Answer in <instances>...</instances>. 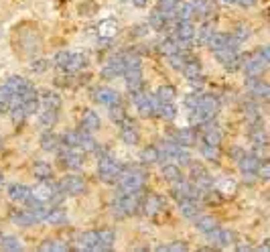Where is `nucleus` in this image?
<instances>
[{
  "instance_id": "1",
  "label": "nucleus",
  "mask_w": 270,
  "mask_h": 252,
  "mask_svg": "<svg viewBox=\"0 0 270 252\" xmlns=\"http://www.w3.org/2000/svg\"><path fill=\"white\" fill-rule=\"evenodd\" d=\"M12 47L21 57H33L41 49V33L35 23H21L12 31Z\"/></svg>"
},
{
  "instance_id": "2",
  "label": "nucleus",
  "mask_w": 270,
  "mask_h": 252,
  "mask_svg": "<svg viewBox=\"0 0 270 252\" xmlns=\"http://www.w3.org/2000/svg\"><path fill=\"white\" fill-rule=\"evenodd\" d=\"M112 242H114L112 230H93L77 236V244L84 250H108L112 248Z\"/></svg>"
},
{
  "instance_id": "3",
  "label": "nucleus",
  "mask_w": 270,
  "mask_h": 252,
  "mask_svg": "<svg viewBox=\"0 0 270 252\" xmlns=\"http://www.w3.org/2000/svg\"><path fill=\"white\" fill-rule=\"evenodd\" d=\"M220 112V102L214 96H199L197 106L193 108L191 114V122L193 124H205L211 118H216V114Z\"/></svg>"
},
{
  "instance_id": "4",
  "label": "nucleus",
  "mask_w": 270,
  "mask_h": 252,
  "mask_svg": "<svg viewBox=\"0 0 270 252\" xmlns=\"http://www.w3.org/2000/svg\"><path fill=\"white\" fill-rule=\"evenodd\" d=\"M43 102V112H41V124L43 126H53L59 118V110H61V98L55 92H43L41 96Z\"/></svg>"
},
{
  "instance_id": "5",
  "label": "nucleus",
  "mask_w": 270,
  "mask_h": 252,
  "mask_svg": "<svg viewBox=\"0 0 270 252\" xmlns=\"http://www.w3.org/2000/svg\"><path fill=\"white\" fill-rule=\"evenodd\" d=\"M114 209L118 216H132L140 209V191H132V193H124L120 191L118 198L114 200Z\"/></svg>"
},
{
  "instance_id": "6",
  "label": "nucleus",
  "mask_w": 270,
  "mask_h": 252,
  "mask_svg": "<svg viewBox=\"0 0 270 252\" xmlns=\"http://www.w3.org/2000/svg\"><path fill=\"white\" fill-rule=\"evenodd\" d=\"M120 191L124 193H132V191H140L144 181H146V175L138 169H130V171H124L120 173Z\"/></svg>"
},
{
  "instance_id": "7",
  "label": "nucleus",
  "mask_w": 270,
  "mask_h": 252,
  "mask_svg": "<svg viewBox=\"0 0 270 252\" xmlns=\"http://www.w3.org/2000/svg\"><path fill=\"white\" fill-rule=\"evenodd\" d=\"M55 61L63 71H69V73H75L86 67V57L82 53H59L55 57Z\"/></svg>"
},
{
  "instance_id": "8",
  "label": "nucleus",
  "mask_w": 270,
  "mask_h": 252,
  "mask_svg": "<svg viewBox=\"0 0 270 252\" xmlns=\"http://www.w3.org/2000/svg\"><path fill=\"white\" fill-rule=\"evenodd\" d=\"M86 179L82 175H67L59 181L57 185V191L61 193H67V196H77V193H84L86 191Z\"/></svg>"
},
{
  "instance_id": "9",
  "label": "nucleus",
  "mask_w": 270,
  "mask_h": 252,
  "mask_svg": "<svg viewBox=\"0 0 270 252\" xmlns=\"http://www.w3.org/2000/svg\"><path fill=\"white\" fill-rule=\"evenodd\" d=\"M98 173H100V177L108 183L116 181L120 177V173H122V165L116 161V159H110V157H104L100 161V167H98Z\"/></svg>"
},
{
  "instance_id": "10",
  "label": "nucleus",
  "mask_w": 270,
  "mask_h": 252,
  "mask_svg": "<svg viewBox=\"0 0 270 252\" xmlns=\"http://www.w3.org/2000/svg\"><path fill=\"white\" fill-rule=\"evenodd\" d=\"M268 61H270V57H268V49L264 47V49H260L258 53H254V57L250 59L248 63H246V71H248V75H260L266 67H268Z\"/></svg>"
},
{
  "instance_id": "11",
  "label": "nucleus",
  "mask_w": 270,
  "mask_h": 252,
  "mask_svg": "<svg viewBox=\"0 0 270 252\" xmlns=\"http://www.w3.org/2000/svg\"><path fill=\"white\" fill-rule=\"evenodd\" d=\"M207 45L214 49V51H218V49H238V45H240V41L234 37V35H227V33H214L211 35V39L207 41Z\"/></svg>"
},
{
  "instance_id": "12",
  "label": "nucleus",
  "mask_w": 270,
  "mask_h": 252,
  "mask_svg": "<svg viewBox=\"0 0 270 252\" xmlns=\"http://www.w3.org/2000/svg\"><path fill=\"white\" fill-rule=\"evenodd\" d=\"M128 61H130V55H116L108 61L104 75L106 77H116V75H124V71L128 69Z\"/></svg>"
},
{
  "instance_id": "13",
  "label": "nucleus",
  "mask_w": 270,
  "mask_h": 252,
  "mask_svg": "<svg viewBox=\"0 0 270 252\" xmlns=\"http://www.w3.org/2000/svg\"><path fill=\"white\" fill-rule=\"evenodd\" d=\"M218 61H222V65L229 71H236L240 67V57H238V51L236 49H218L214 51Z\"/></svg>"
},
{
  "instance_id": "14",
  "label": "nucleus",
  "mask_w": 270,
  "mask_h": 252,
  "mask_svg": "<svg viewBox=\"0 0 270 252\" xmlns=\"http://www.w3.org/2000/svg\"><path fill=\"white\" fill-rule=\"evenodd\" d=\"M140 209H144V214L157 218L165 209V200L159 198V196H146V198L140 200Z\"/></svg>"
},
{
  "instance_id": "15",
  "label": "nucleus",
  "mask_w": 270,
  "mask_h": 252,
  "mask_svg": "<svg viewBox=\"0 0 270 252\" xmlns=\"http://www.w3.org/2000/svg\"><path fill=\"white\" fill-rule=\"evenodd\" d=\"M59 161H61V167L65 169H75L82 165V152L77 149H65L59 152Z\"/></svg>"
},
{
  "instance_id": "16",
  "label": "nucleus",
  "mask_w": 270,
  "mask_h": 252,
  "mask_svg": "<svg viewBox=\"0 0 270 252\" xmlns=\"http://www.w3.org/2000/svg\"><path fill=\"white\" fill-rule=\"evenodd\" d=\"M181 69H183V73L189 77L191 84H195V86L201 84V80H203V77H201V65H199L195 59H185Z\"/></svg>"
},
{
  "instance_id": "17",
  "label": "nucleus",
  "mask_w": 270,
  "mask_h": 252,
  "mask_svg": "<svg viewBox=\"0 0 270 252\" xmlns=\"http://www.w3.org/2000/svg\"><path fill=\"white\" fill-rule=\"evenodd\" d=\"M260 159L256 157V154H242L240 157V169L246 173L248 177H256V173H258V169H260Z\"/></svg>"
},
{
  "instance_id": "18",
  "label": "nucleus",
  "mask_w": 270,
  "mask_h": 252,
  "mask_svg": "<svg viewBox=\"0 0 270 252\" xmlns=\"http://www.w3.org/2000/svg\"><path fill=\"white\" fill-rule=\"evenodd\" d=\"M95 100L102 102V104H106L108 108L122 102L120 94H118V92H114V90H108V88H100L98 92H95Z\"/></svg>"
},
{
  "instance_id": "19",
  "label": "nucleus",
  "mask_w": 270,
  "mask_h": 252,
  "mask_svg": "<svg viewBox=\"0 0 270 252\" xmlns=\"http://www.w3.org/2000/svg\"><path fill=\"white\" fill-rule=\"evenodd\" d=\"M8 198L14 200V202L27 203V202L33 198V193H31L29 187H25V185H21V183H12V185L8 187Z\"/></svg>"
},
{
  "instance_id": "20",
  "label": "nucleus",
  "mask_w": 270,
  "mask_h": 252,
  "mask_svg": "<svg viewBox=\"0 0 270 252\" xmlns=\"http://www.w3.org/2000/svg\"><path fill=\"white\" fill-rule=\"evenodd\" d=\"M31 193H33V198H37L39 202L53 200V198H55V193H57V185H49L47 179H45V183H39Z\"/></svg>"
},
{
  "instance_id": "21",
  "label": "nucleus",
  "mask_w": 270,
  "mask_h": 252,
  "mask_svg": "<svg viewBox=\"0 0 270 252\" xmlns=\"http://www.w3.org/2000/svg\"><path fill=\"white\" fill-rule=\"evenodd\" d=\"M177 41H181V43H189L193 37H195V29H193V25L189 23V18H185V21H179L177 23Z\"/></svg>"
},
{
  "instance_id": "22",
  "label": "nucleus",
  "mask_w": 270,
  "mask_h": 252,
  "mask_svg": "<svg viewBox=\"0 0 270 252\" xmlns=\"http://www.w3.org/2000/svg\"><path fill=\"white\" fill-rule=\"evenodd\" d=\"M205 236L209 238L211 244H216V246H225V244L231 242V234H229V232H225V230H220V226H218L216 230L207 232Z\"/></svg>"
},
{
  "instance_id": "23",
  "label": "nucleus",
  "mask_w": 270,
  "mask_h": 252,
  "mask_svg": "<svg viewBox=\"0 0 270 252\" xmlns=\"http://www.w3.org/2000/svg\"><path fill=\"white\" fill-rule=\"evenodd\" d=\"M169 21H171V14L169 12H165V10H154L152 14H150V27L152 29H157V31H161V29H165L167 25H169Z\"/></svg>"
},
{
  "instance_id": "24",
  "label": "nucleus",
  "mask_w": 270,
  "mask_h": 252,
  "mask_svg": "<svg viewBox=\"0 0 270 252\" xmlns=\"http://www.w3.org/2000/svg\"><path fill=\"white\" fill-rule=\"evenodd\" d=\"M222 143V132L218 126H209L203 132V145H211V147H220Z\"/></svg>"
},
{
  "instance_id": "25",
  "label": "nucleus",
  "mask_w": 270,
  "mask_h": 252,
  "mask_svg": "<svg viewBox=\"0 0 270 252\" xmlns=\"http://www.w3.org/2000/svg\"><path fill=\"white\" fill-rule=\"evenodd\" d=\"M98 128H100V118H98V114L86 112V114H84V118H82V130H86V132H93V130H98Z\"/></svg>"
},
{
  "instance_id": "26",
  "label": "nucleus",
  "mask_w": 270,
  "mask_h": 252,
  "mask_svg": "<svg viewBox=\"0 0 270 252\" xmlns=\"http://www.w3.org/2000/svg\"><path fill=\"white\" fill-rule=\"evenodd\" d=\"M157 102H161V104H173V100H175V88L173 86H161L159 90H157Z\"/></svg>"
},
{
  "instance_id": "27",
  "label": "nucleus",
  "mask_w": 270,
  "mask_h": 252,
  "mask_svg": "<svg viewBox=\"0 0 270 252\" xmlns=\"http://www.w3.org/2000/svg\"><path fill=\"white\" fill-rule=\"evenodd\" d=\"M248 88H250V92H252L256 98H268V94H270V88H268V84H264V82H260V80H250L248 82Z\"/></svg>"
},
{
  "instance_id": "28",
  "label": "nucleus",
  "mask_w": 270,
  "mask_h": 252,
  "mask_svg": "<svg viewBox=\"0 0 270 252\" xmlns=\"http://www.w3.org/2000/svg\"><path fill=\"white\" fill-rule=\"evenodd\" d=\"M181 211L185 218H191V220H195L199 216V207L195 200H181Z\"/></svg>"
},
{
  "instance_id": "29",
  "label": "nucleus",
  "mask_w": 270,
  "mask_h": 252,
  "mask_svg": "<svg viewBox=\"0 0 270 252\" xmlns=\"http://www.w3.org/2000/svg\"><path fill=\"white\" fill-rule=\"evenodd\" d=\"M33 173H35V177H39V179H49V177H53V169H51L45 161H37L35 167H33Z\"/></svg>"
},
{
  "instance_id": "30",
  "label": "nucleus",
  "mask_w": 270,
  "mask_h": 252,
  "mask_svg": "<svg viewBox=\"0 0 270 252\" xmlns=\"http://www.w3.org/2000/svg\"><path fill=\"white\" fill-rule=\"evenodd\" d=\"M116 33H118V21H116V18H108V21H104L100 25V35L102 37H114Z\"/></svg>"
},
{
  "instance_id": "31",
  "label": "nucleus",
  "mask_w": 270,
  "mask_h": 252,
  "mask_svg": "<svg viewBox=\"0 0 270 252\" xmlns=\"http://www.w3.org/2000/svg\"><path fill=\"white\" fill-rule=\"evenodd\" d=\"M122 141H124L126 145H138V132H136V128L130 126V124H126V126L122 128Z\"/></svg>"
},
{
  "instance_id": "32",
  "label": "nucleus",
  "mask_w": 270,
  "mask_h": 252,
  "mask_svg": "<svg viewBox=\"0 0 270 252\" xmlns=\"http://www.w3.org/2000/svg\"><path fill=\"white\" fill-rule=\"evenodd\" d=\"M193 141H195V134H193L191 128H183L177 132V137H175V143L185 147V145H193Z\"/></svg>"
},
{
  "instance_id": "33",
  "label": "nucleus",
  "mask_w": 270,
  "mask_h": 252,
  "mask_svg": "<svg viewBox=\"0 0 270 252\" xmlns=\"http://www.w3.org/2000/svg\"><path fill=\"white\" fill-rule=\"evenodd\" d=\"M165 177L169 179V181H181V171H179V167L175 165V163H169L167 167H165Z\"/></svg>"
},
{
  "instance_id": "34",
  "label": "nucleus",
  "mask_w": 270,
  "mask_h": 252,
  "mask_svg": "<svg viewBox=\"0 0 270 252\" xmlns=\"http://www.w3.org/2000/svg\"><path fill=\"white\" fill-rule=\"evenodd\" d=\"M197 228L207 234V232H211V230H216V228H218V222H216L214 218L205 216V218H199V220H197Z\"/></svg>"
},
{
  "instance_id": "35",
  "label": "nucleus",
  "mask_w": 270,
  "mask_h": 252,
  "mask_svg": "<svg viewBox=\"0 0 270 252\" xmlns=\"http://www.w3.org/2000/svg\"><path fill=\"white\" fill-rule=\"evenodd\" d=\"M142 161L144 163H157L159 161V149L157 147H148L142 151Z\"/></svg>"
},
{
  "instance_id": "36",
  "label": "nucleus",
  "mask_w": 270,
  "mask_h": 252,
  "mask_svg": "<svg viewBox=\"0 0 270 252\" xmlns=\"http://www.w3.org/2000/svg\"><path fill=\"white\" fill-rule=\"evenodd\" d=\"M41 143H43V147H45L47 151H55V149H57V145H59V139H57L55 134H49V132H47L45 137L41 139Z\"/></svg>"
},
{
  "instance_id": "37",
  "label": "nucleus",
  "mask_w": 270,
  "mask_h": 252,
  "mask_svg": "<svg viewBox=\"0 0 270 252\" xmlns=\"http://www.w3.org/2000/svg\"><path fill=\"white\" fill-rule=\"evenodd\" d=\"M41 250H69V246L65 242H61V240H49V242H45L41 246Z\"/></svg>"
},
{
  "instance_id": "38",
  "label": "nucleus",
  "mask_w": 270,
  "mask_h": 252,
  "mask_svg": "<svg viewBox=\"0 0 270 252\" xmlns=\"http://www.w3.org/2000/svg\"><path fill=\"white\" fill-rule=\"evenodd\" d=\"M0 240H2V242H0V246H2V248H10V250L21 248V244H18V240L14 236H0Z\"/></svg>"
},
{
  "instance_id": "39",
  "label": "nucleus",
  "mask_w": 270,
  "mask_h": 252,
  "mask_svg": "<svg viewBox=\"0 0 270 252\" xmlns=\"http://www.w3.org/2000/svg\"><path fill=\"white\" fill-rule=\"evenodd\" d=\"M161 49L167 53V55H175L179 53V47H177V41H173V39H167V41H163Z\"/></svg>"
},
{
  "instance_id": "40",
  "label": "nucleus",
  "mask_w": 270,
  "mask_h": 252,
  "mask_svg": "<svg viewBox=\"0 0 270 252\" xmlns=\"http://www.w3.org/2000/svg\"><path fill=\"white\" fill-rule=\"evenodd\" d=\"M201 152H203V157H207V159H218V147L201 145Z\"/></svg>"
},
{
  "instance_id": "41",
  "label": "nucleus",
  "mask_w": 270,
  "mask_h": 252,
  "mask_svg": "<svg viewBox=\"0 0 270 252\" xmlns=\"http://www.w3.org/2000/svg\"><path fill=\"white\" fill-rule=\"evenodd\" d=\"M211 35H214V27H211V25H203V29L199 33V39H201L203 43H207L209 39H211Z\"/></svg>"
},
{
  "instance_id": "42",
  "label": "nucleus",
  "mask_w": 270,
  "mask_h": 252,
  "mask_svg": "<svg viewBox=\"0 0 270 252\" xmlns=\"http://www.w3.org/2000/svg\"><path fill=\"white\" fill-rule=\"evenodd\" d=\"M157 250H187V246L185 244H167V246H159Z\"/></svg>"
},
{
  "instance_id": "43",
  "label": "nucleus",
  "mask_w": 270,
  "mask_h": 252,
  "mask_svg": "<svg viewBox=\"0 0 270 252\" xmlns=\"http://www.w3.org/2000/svg\"><path fill=\"white\" fill-rule=\"evenodd\" d=\"M238 2H240L242 6H254V4H256V0H238Z\"/></svg>"
},
{
  "instance_id": "44",
  "label": "nucleus",
  "mask_w": 270,
  "mask_h": 252,
  "mask_svg": "<svg viewBox=\"0 0 270 252\" xmlns=\"http://www.w3.org/2000/svg\"><path fill=\"white\" fill-rule=\"evenodd\" d=\"M132 2L136 4V6H144V4H146V0H132Z\"/></svg>"
},
{
  "instance_id": "45",
  "label": "nucleus",
  "mask_w": 270,
  "mask_h": 252,
  "mask_svg": "<svg viewBox=\"0 0 270 252\" xmlns=\"http://www.w3.org/2000/svg\"><path fill=\"white\" fill-rule=\"evenodd\" d=\"M6 110H8V106H6V104H2V102H0V114H4Z\"/></svg>"
},
{
  "instance_id": "46",
  "label": "nucleus",
  "mask_w": 270,
  "mask_h": 252,
  "mask_svg": "<svg viewBox=\"0 0 270 252\" xmlns=\"http://www.w3.org/2000/svg\"><path fill=\"white\" fill-rule=\"evenodd\" d=\"M224 2H238V0H224Z\"/></svg>"
},
{
  "instance_id": "47",
  "label": "nucleus",
  "mask_w": 270,
  "mask_h": 252,
  "mask_svg": "<svg viewBox=\"0 0 270 252\" xmlns=\"http://www.w3.org/2000/svg\"><path fill=\"white\" fill-rule=\"evenodd\" d=\"M0 185H2V173H0Z\"/></svg>"
},
{
  "instance_id": "48",
  "label": "nucleus",
  "mask_w": 270,
  "mask_h": 252,
  "mask_svg": "<svg viewBox=\"0 0 270 252\" xmlns=\"http://www.w3.org/2000/svg\"><path fill=\"white\" fill-rule=\"evenodd\" d=\"M0 147H2V141H0Z\"/></svg>"
}]
</instances>
